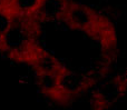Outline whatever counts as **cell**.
I'll list each match as a JSON object with an SVG mask.
<instances>
[{
    "instance_id": "6da1fadb",
    "label": "cell",
    "mask_w": 127,
    "mask_h": 110,
    "mask_svg": "<svg viewBox=\"0 0 127 110\" xmlns=\"http://www.w3.org/2000/svg\"><path fill=\"white\" fill-rule=\"evenodd\" d=\"M55 18L68 28L84 32L97 41L105 53H114L117 49V32L114 23L106 15L93 7L74 0H63Z\"/></svg>"
}]
</instances>
